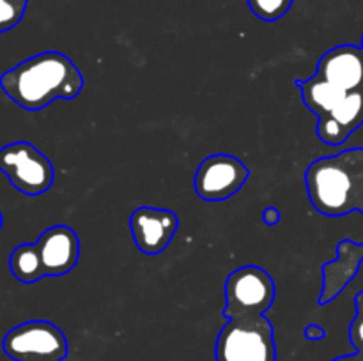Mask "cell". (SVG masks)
I'll return each instance as SVG.
<instances>
[{
    "label": "cell",
    "instance_id": "cell-1",
    "mask_svg": "<svg viewBox=\"0 0 363 361\" xmlns=\"http://www.w3.org/2000/svg\"><path fill=\"white\" fill-rule=\"evenodd\" d=\"M0 88L23 110L38 112L57 99H74L84 88L77 64L60 52H43L0 76Z\"/></svg>",
    "mask_w": 363,
    "mask_h": 361
},
{
    "label": "cell",
    "instance_id": "cell-2",
    "mask_svg": "<svg viewBox=\"0 0 363 361\" xmlns=\"http://www.w3.org/2000/svg\"><path fill=\"white\" fill-rule=\"evenodd\" d=\"M305 186L321 214H363V149H347L312 161L305 172Z\"/></svg>",
    "mask_w": 363,
    "mask_h": 361
},
{
    "label": "cell",
    "instance_id": "cell-3",
    "mask_svg": "<svg viewBox=\"0 0 363 361\" xmlns=\"http://www.w3.org/2000/svg\"><path fill=\"white\" fill-rule=\"evenodd\" d=\"M275 282L268 271L259 265H243L225 280L223 317L227 321L264 317L275 301Z\"/></svg>",
    "mask_w": 363,
    "mask_h": 361
},
{
    "label": "cell",
    "instance_id": "cell-4",
    "mask_svg": "<svg viewBox=\"0 0 363 361\" xmlns=\"http://www.w3.org/2000/svg\"><path fill=\"white\" fill-rule=\"evenodd\" d=\"M216 361H275L273 326L266 317L229 321L216 338Z\"/></svg>",
    "mask_w": 363,
    "mask_h": 361
},
{
    "label": "cell",
    "instance_id": "cell-5",
    "mask_svg": "<svg viewBox=\"0 0 363 361\" xmlns=\"http://www.w3.org/2000/svg\"><path fill=\"white\" fill-rule=\"evenodd\" d=\"M2 349L13 361H62L67 356V340L52 322L27 321L6 333Z\"/></svg>",
    "mask_w": 363,
    "mask_h": 361
},
{
    "label": "cell",
    "instance_id": "cell-6",
    "mask_svg": "<svg viewBox=\"0 0 363 361\" xmlns=\"http://www.w3.org/2000/svg\"><path fill=\"white\" fill-rule=\"evenodd\" d=\"M0 172L28 197L48 191L55 177L52 161L28 142H13L0 149Z\"/></svg>",
    "mask_w": 363,
    "mask_h": 361
},
{
    "label": "cell",
    "instance_id": "cell-7",
    "mask_svg": "<svg viewBox=\"0 0 363 361\" xmlns=\"http://www.w3.org/2000/svg\"><path fill=\"white\" fill-rule=\"evenodd\" d=\"M250 170L233 154H211L199 165L194 188L206 202H222L234 197L248 180Z\"/></svg>",
    "mask_w": 363,
    "mask_h": 361
},
{
    "label": "cell",
    "instance_id": "cell-8",
    "mask_svg": "<svg viewBox=\"0 0 363 361\" xmlns=\"http://www.w3.org/2000/svg\"><path fill=\"white\" fill-rule=\"evenodd\" d=\"M179 218L170 209L142 207L135 209L130 218L131 236L138 250L145 255H160L176 236Z\"/></svg>",
    "mask_w": 363,
    "mask_h": 361
},
{
    "label": "cell",
    "instance_id": "cell-9",
    "mask_svg": "<svg viewBox=\"0 0 363 361\" xmlns=\"http://www.w3.org/2000/svg\"><path fill=\"white\" fill-rule=\"evenodd\" d=\"M45 276H62L73 271L80 258V239L67 225L46 229L35 241Z\"/></svg>",
    "mask_w": 363,
    "mask_h": 361
},
{
    "label": "cell",
    "instance_id": "cell-10",
    "mask_svg": "<svg viewBox=\"0 0 363 361\" xmlns=\"http://www.w3.org/2000/svg\"><path fill=\"white\" fill-rule=\"evenodd\" d=\"M315 76L337 85L346 92L363 91L362 46L340 45L328 50L319 59Z\"/></svg>",
    "mask_w": 363,
    "mask_h": 361
},
{
    "label": "cell",
    "instance_id": "cell-11",
    "mask_svg": "<svg viewBox=\"0 0 363 361\" xmlns=\"http://www.w3.org/2000/svg\"><path fill=\"white\" fill-rule=\"evenodd\" d=\"M363 124V91L347 92L330 115L319 117L318 137L328 145H340Z\"/></svg>",
    "mask_w": 363,
    "mask_h": 361
},
{
    "label": "cell",
    "instance_id": "cell-12",
    "mask_svg": "<svg viewBox=\"0 0 363 361\" xmlns=\"http://www.w3.org/2000/svg\"><path fill=\"white\" fill-rule=\"evenodd\" d=\"M363 260V244L350 239L340 241L337 246V258L323 265V290L319 304H326L335 299L351 280L357 276Z\"/></svg>",
    "mask_w": 363,
    "mask_h": 361
},
{
    "label": "cell",
    "instance_id": "cell-13",
    "mask_svg": "<svg viewBox=\"0 0 363 361\" xmlns=\"http://www.w3.org/2000/svg\"><path fill=\"white\" fill-rule=\"evenodd\" d=\"M294 84L300 87L301 98H303L307 108L314 112L318 117L330 115L335 110V106L342 101L344 96L347 94L340 87L326 80H321L315 74L308 78V80H298Z\"/></svg>",
    "mask_w": 363,
    "mask_h": 361
},
{
    "label": "cell",
    "instance_id": "cell-14",
    "mask_svg": "<svg viewBox=\"0 0 363 361\" xmlns=\"http://www.w3.org/2000/svg\"><path fill=\"white\" fill-rule=\"evenodd\" d=\"M9 269L14 278L21 283H35L45 278L41 257L34 244H20L9 257Z\"/></svg>",
    "mask_w": 363,
    "mask_h": 361
},
{
    "label": "cell",
    "instance_id": "cell-15",
    "mask_svg": "<svg viewBox=\"0 0 363 361\" xmlns=\"http://www.w3.org/2000/svg\"><path fill=\"white\" fill-rule=\"evenodd\" d=\"M252 13L262 21H277L291 9L293 0H247Z\"/></svg>",
    "mask_w": 363,
    "mask_h": 361
},
{
    "label": "cell",
    "instance_id": "cell-16",
    "mask_svg": "<svg viewBox=\"0 0 363 361\" xmlns=\"http://www.w3.org/2000/svg\"><path fill=\"white\" fill-rule=\"evenodd\" d=\"M28 0H0V34L16 27L23 18Z\"/></svg>",
    "mask_w": 363,
    "mask_h": 361
},
{
    "label": "cell",
    "instance_id": "cell-17",
    "mask_svg": "<svg viewBox=\"0 0 363 361\" xmlns=\"http://www.w3.org/2000/svg\"><path fill=\"white\" fill-rule=\"evenodd\" d=\"M350 340L357 353H363V315H354L353 322L350 326Z\"/></svg>",
    "mask_w": 363,
    "mask_h": 361
},
{
    "label": "cell",
    "instance_id": "cell-18",
    "mask_svg": "<svg viewBox=\"0 0 363 361\" xmlns=\"http://www.w3.org/2000/svg\"><path fill=\"white\" fill-rule=\"evenodd\" d=\"M262 222L268 227H275L280 222V212L277 207H266L262 212Z\"/></svg>",
    "mask_w": 363,
    "mask_h": 361
},
{
    "label": "cell",
    "instance_id": "cell-19",
    "mask_svg": "<svg viewBox=\"0 0 363 361\" xmlns=\"http://www.w3.org/2000/svg\"><path fill=\"white\" fill-rule=\"evenodd\" d=\"M326 336V331L318 324H311L305 328V338L307 340H323Z\"/></svg>",
    "mask_w": 363,
    "mask_h": 361
},
{
    "label": "cell",
    "instance_id": "cell-20",
    "mask_svg": "<svg viewBox=\"0 0 363 361\" xmlns=\"http://www.w3.org/2000/svg\"><path fill=\"white\" fill-rule=\"evenodd\" d=\"M332 361H363V353H354V354H347V356H340L335 357Z\"/></svg>",
    "mask_w": 363,
    "mask_h": 361
},
{
    "label": "cell",
    "instance_id": "cell-21",
    "mask_svg": "<svg viewBox=\"0 0 363 361\" xmlns=\"http://www.w3.org/2000/svg\"><path fill=\"white\" fill-rule=\"evenodd\" d=\"M354 304H357V314L363 315V290L357 296V299H354Z\"/></svg>",
    "mask_w": 363,
    "mask_h": 361
},
{
    "label": "cell",
    "instance_id": "cell-22",
    "mask_svg": "<svg viewBox=\"0 0 363 361\" xmlns=\"http://www.w3.org/2000/svg\"><path fill=\"white\" fill-rule=\"evenodd\" d=\"M0 229H2V212H0Z\"/></svg>",
    "mask_w": 363,
    "mask_h": 361
},
{
    "label": "cell",
    "instance_id": "cell-23",
    "mask_svg": "<svg viewBox=\"0 0 363 361\" xmlns=\"http://www.w3.org/2000/svg\"><path fill=\"white\" fill-rule=\"evenodd\" d=\"M362 50H363V35H362Z\"/></svg>",
    "mask_w": 363,
    "mask_h": 361
}]
</instances>
